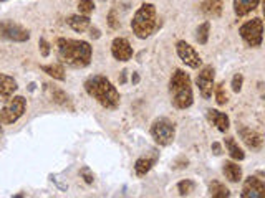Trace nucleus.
Segmentation results:
<instances>
[{"label":"nucleus","mask_w":265,"mask_h":198,"mask_svg":"<svg viewBox=\"0 0 265 198\" xmlns=\"http://www.w3.org/2000/svg\"><path fill=\"white\" fill-rule=\"evenodd\" d=\"M57 50L60 61L71 68H76V70L86 68L91 63V56H93V48L85 40L60 36L57 40Z\"/></svg>","instance_id":"nucleus-1"},{"label":"nucleus","mask_w":265,"mask_h":198,"mask_svg":"<svg viewBox=\"0 0 265 198\" xmlns=\"http://www.w3.org/2000/svg\"><path fill=\"white\" fill-rule=\"evenodd\" d=\"M86 94L93 98L99 106L104 109H116L121 103V96H119L118 90L113 86V83L103 75H93L86 79L85 84Z\"/></svg>","instance_id":"nucleus-2"},{"label":"nucleus","mask_w":265,"mask_h":198,"mask_svg":"<svg viewBox=\"0 0 265 198\" xmlns=\"http://www.w3.org/2000/svg\"><path fill=\"white\" fill-rule=\"evenodd\" d=\"M171 103L176 109H189L194 103V92H192L191 78L184 70L178 68L172 73L169 79Z\"/></svg>","instance_id":"nucleus-3"},{"label":"nucleus","mask_w":265,"mask_h":198,"mask_svg":"<svg viewBox=\"0 0 265 198\" xmlns=\"http://www.w3.org/2000/svg\"><path fill=\"white\" fill-rule=\"evenodd\" d=\"M132 33L139 40H146L158 30V12L152 3H143L136 10L134 17L131 20Z\"/></svg>","instance_id":"nucleus-4"},{"label":"nucleus","mask_w":265,"mask_h":198,"mask_svg":"<svg viewBox=\"0 0 265 198\" xmlns=\"http://www.w3.org/2000/svg\"><path fill=\"white\" fill-rule=\"evenodd\" d=\"M151 137L158 145L167 147L174 142L176 137V124L167 117H159L151 124Z\"/></svg>","instance_id":"nucleus-5"},{"label":"nucleus","mask_w":265,"mask_h":198,"mask_svg":"<svg viewBox=\"0 0 265 198\" xmlns=\"http://www.w3.org/2000/svg\"><path fill=\"white\" fill-rule=\"evenodd\" d=\"M27 109V99L23 96H10L7 104L0 109V124H14L23 116Z\"/></svg>","instance_id":"nucleus-6"},{"label":"nucleus","mask_w":265,"mask_h":198,"mask_svg":"<svg viewBox=\"0 0 265 198\" xmlns=\"http://www.w3.org/2000/svg\"><path fill=\"white\" fill-rule=\"evenodd\" d=\"M242 40L250 48H259L264 42V22L262 18H252L239 28Z\"/></svg>","instance_id":"nucleus-7"},{"label":"nucleus","mask_w":265,"mask_h":198,"mask_svg":"<svg viewBox=\"0 0 265 198\" xmlns=\"http://www.w3.org/2000/svg\"><path fill=\"white\" fill-rule=\"evenodd\" d=\"M0 40H9V42H29L30 31L27 28L15 22H2L0 23Z\"/></svg>","instance_id":"nucleus-8"},{"label":"nucleus","mask_w":265,"mask_h":198,"mask_svg":"<svg viewBox=\"0 0 265 198\" xmlns=\"http://www.w3.org/2000/svg\"><path fill=\"white\" fill-rule=\"evenodd\" d=\"M214 78H215V70L211 64L202 66V70L198 73V78H196V84H198L200 96L204 99H211L212 92H214Z\"/></svg>","instance_id":"nucleus-9"},{"label":"nucleus","mask_w":265,"mask_h":198,"mask_svg":"<svg viewBox=\"0 0 265 198\" xmlns=\"http://www.w3.org/2000/svg\"><path fill=\"white\" fill-rule=\"evenodd\" d=\"M176 53H178L181 61L186 64V66L192 68V70H198V68L202 66V58H200L198 51L194 50V46H191L189 43H186L184 40H179V42L176 43Z\"/></svg>","instance_id":"nucleus-10"},{"label":"nucleus","mask_w":265,"mask_h":198,"mask_svg":"<svg viewBox=\"0 0 265 198\" xmlns=\"http://www.w3.org/2000/svg\"><path fill=\"white\" fill-rule=\"evenodd\" d=\"M242 198H265V183L262 179L255 175H250L244 180L242 192H240Z\"/></svg>","instance_id":"nucleus-11"},{"label":"nucleus","mask_w":265,"mask_h":198,"mask_svg":"<svg viewBox=\"0 0 265 198\" xmlns=\"http://www.w3.org/2000/svg\"><path fill=\"white\" fill-rule=\"evenodd\" d=\"M237 134H239V137L242 139V142L246 144L247 149H250V151H254V152H259L260 149H262L264 139L259 132L254 131V129H248L246 126H239L237 127Z\"/></svg>","instance_id":"nucleus-12"},{"label":"nucleus","mask_w":265,"mask_h":198,"mask_svg":"<svg viewBox=\"0 0 265 198\" xmlns=\"http://www.w3.org/2000/svg\"><path fill=\"white\" fill-rule=\"evenodd\" d=\"M132 53H134L132 46L126 38L118 36V38L113 40V43H111V55H113L115 60H118V61H130L132 58Z\"/></svg>","instance_id":"nucleus-13"},{"label":"nucleus","mask_w":265,"mask_h":198,"mask_svg":"<svg viewBox=\"0 0 265 198\" xmlns=\"http://www.w3.org/2000/svg\"><path fill=\"white\" fill-rule=\"evenodd\" d=\"M43 92H45L47 99H50L53 104H58V106H70V96H68L62 88L50 83H45L43 84Z\"/></svg>","instance_id":"nucleus-14"},{"label":"nucleus","mask_w":265,"mask_h":198,"mask_svg":"<svg viewBox=\"0 0 265 198\" xmlns=\"http://www.w3.org/2000/svg\"><path fill=\"white\" fill-rule=\"evenodd\" d=\"M207 119L217 127V131L220 132H227L229 127H231V121H229V116L226 112H220L217 109H209L207 111Z\"/></svg>","instance_id":"nucleus-15"},{"label":"nucleus","mask_w":265,"mask_h":198,"mask_svg":"<svg viewBox=\"0 0 265 198\" xmlns=\"http://www.w3.org/2000/svg\"><path fill=\"white\" fill-rule=\"evenodd\" d=\"M199 7H200V12H202L206 17L217 18L220 17V14H222L224 3L222 0H204V2H200Z\"/></svg>","instance_id":"nucleus-16"},{"label":"nucleus","mask_w":265,"mask_h":198,"mask_svg":"<svg viewBox=\"0 0 265 198\" xmlns=\"http://www.w3.org/2000/svg\"><path fill=\"white\" fill-rule=\"evenodd\" d=\"M262 0H234V14L237 17H246L254 12Z\"/></svg>","instance_id":"nucleus-17"},{"label":"nucleus","mask_w":265,"mask_h":198,"mask_svg":"<svg viewBox=\"0 0 265 198\" xmlns=\"http://www.w3.org/2000/svg\"><path fill=\"white\" fill-rule=\"evenodd\" d=\"M222 172L226 175V179L232 183H237V182L242 180V168H240L239 164L232 162V160H226L222 164Z\"/></svg>","instance_id":"nucleus-18"},{"label":"nucleus","mask_w":265,"mask_h":198,"mask_svg":"<svg viewBox=\"0 0 265 198\" xmlns=\"http://www.w3.org/2000/svg\"><path fill=\"white\" fill-rule=\"evenodd\" d=\"M68 25L71 27V30L76 31V33H83V31H86L88 28L91 25V20L88 15H71L70 18H68Z\"/></svg>","instance_id":"nucleus-19"},{"label":"nucleus","mask_w":265,"mask_h":198,"mask_svg":"<svg viewBox=\"0 0 265 198\" xmlns=\"http://www.w3.org/2000/svg\"><path fill=\"white\" fill-rule=\"evenodd\" d=\"M17 88H18L17 81H15L12 76L2 75V73H0V96H2V98H10V96H14Z\"/></svg>","instance_id":"nucleus-20"},{"label":"nucleus","mask_w":265,"mask_h":198,"mask_svg":"<svg viewBox=\"0 0 265 198\" xmlns=\"http://www.w3.org/2000/svg\"><path fill=\"white\" fill-rule=\"evenodd\" d=\"M224 144H226V149L229 152V155L232 157L234 160H237V162H240V160L246 159V152L242 151V149L239 147V144L235 142L234 137H226V140H224Z\"/></svg>","instance_id":"nucleus-21"},{"label":"nucleus","mask_w":265,"mask_h":198,"mask_svg":"<svg viewBox=\"0 0 265 198\" xmlns=\"http://www.w3.org/2000/svg\"><path fill=\"white\" fill-rule=\"evenodd\" d=\"M40 70L43 73H47L50 78L57 79V81H65V68L63 64L60 63H55V64H42Z\"/></svg>","instance_id":"nucleus-22"},{"label":"nucleus","mask_w":265,"mask_h":198,"mask_svg":"<svg viewBox=\"0 0 265 198\" xmlns=\"http://www.w3.org/2000/svg\"><path fill=\"white\" fill-rule=\"evenodd\" d=\"M156 164V157L154 159H149V157H141V159L136 160L134 164V172L138 177H144L148 172L152 168V165Z\"/></svg>","instance_id":"nucleus-23"},{"label":"nucleus","mask_w":265,"mask_h":198,"mask_svg":"<svg viewBox=\"0 0 265 198\" xmlns=\"http://www.w3.org/2000/svg\"><path fill=\"white\" fill-rule=\"evenodd\" d=\"M209 195L212 198H229L231 197V190H229L222 182L214 180L209 185Z\"/></svg>","instance_id":"nucleus-24"},{"label":"nucleus","mask_w":265,"mask_h":198,"mask_svg":"<svg viewBox=\"0 0 265 198\" xmlns=\"http://www.w3.org/2000/svg\"><path fill=\"white\" fill-rule=\"evenodd\" d=\"M209 33H211V23L209 22L200 23L198 31H196V42H198L199 45H206L209 40Z\"/></svg>","instance_id":"nucleus-25"},{"label":"nucleus","mask_w":265,"mask_h":198,"mask_svg":"<svg viewBox=\"0 0 265 198\" xmlns=\"http://www.w3.org/2000/svg\"><path fill=\"white\" fill-rule=\"evenodd\" d=\"M214 96H215V103L219 106H226L229 103V98H227V92H226V88H224V83H219L217 86H214Z\"/></svg>","instance_id":"nucleus-26"},{"label":"nucleus","mask_w":265,"mask_h":198,"mask_svg":"<svg viewBox=\"0 0 265 198\" xmlns=\"http://www.w3.org/2000/svg\"><path fill=\"white\" fill-rule=\"evenodd\" d=\"M194 188H196V183L192 180H181L179 183H178V192H179V195L181 197H187V195H191L192 192H194Z\"/></svg>","instance_id":"nucleus-27"},{"label":"nucleus","mask_w":265,"mask_h":198,"mask_svg":"<svg viewBox=\"0 0 265 198\" xmlns=\"http://www.w3.org/2000/svg\"><path fill=\"white\" fill-rule=\"evenodd\" d=\"M78 10H80V14H82V15L93 14V10H95L93 0H80V2H78Z\"/></svg>","instance_id":"nucleus-28"},{"label":"nucleus","mask_w":265,"mask_h":198,"mask_svg":"<svg viewBox=\"0 0 265 198\" xmlns=\"http://www.w3.org/2000/svg\"><path fill=\"white\" fill-rule=\"evenodd\" d=\"M106 20H108V25H110L111 30H119V27H121V22H119V17H118V14H116L115 9L110 10V14H108Z\"/></svg>","instance_id":"nucleus-29"},{"label":"nucleus","mask_w":265,"mask_h":198,"mask_svg":"<svg viewBox=\"0 0 265 198\" xmlns=\"http://www.w3.org/2000/svg\"><path fill=\"white\" fill-rule=\"evenodd\" d=\"M80 177H82V179L85 180V183H88V185H91L95 182V175H93V172H91L90 167L80 168Z\"/></svg>","instance_id":"nucleus-30"},{"label":"nucleus","mask_w":265,"mask_h":198,"mask_svg":"<svg viewBox=\"0 0 265 198\" xmlns=\"http://www.w3.org/2000/svg\"><path fill=\"white\" fill-rule=\"evenodd\" d=\"M242 84H244V76L240 73H237L234 78H232V91L240 92L242 91Z\"/></svg>","instance_id":"nucleus-31"},{"label":"nucleus","mask_w":265,"mask_h":198,"mask_svg":"<svg viewBox=\"0 0 265 198\" xmlns=\"http://www.w3.org/2000/svg\"><path fill=\"white\" fill-rule=\"evenodd\" d=\"M38 46H40V53H42L43 58H48V56H50V43H48L45 38H40Z\"/></svg>","instance_id":"nucleus-32"},{"label":"nucleus","mask_w":265,"mask_h":198,"mask_svg":"<svg viewBox=\"0 0 265 198\" xmlns=\"http://www.w3.org/2000/svg\"><path fill=\"white\" fill-rule=\"evenodd\" d=\"M88 30H90V36H91V38H99V36H101V33H99V30H98V28H96V27H91L90 25V28H88Z\"/></svg>","instance_id":"nucleus-33"},{"label":"nucleus","mask_w":265,"mask_h":198,"mask_svg":"<svg viewBox=\"0 0 265 198\" xmlns=\"http://www.w3.org/2000/svg\"><path fill=\"white\" fill-rule=\"evenodd\" d=\"M212 152H214V155H220V153H222V147H220L219 142L212 144Z\"/></svg>","instance_id":"nucleus-34"},{"label":"nucleus","mask_w":265,"mask_h":198,"mask_svg":"<svg viewBox=\"0 0 265 198\" xmlns=\"http://www.w3.org/2000/svg\"><path fill=\"white\" fill-rule=\"evenodd\" d=\"M126 75H128V71H126V70H123V71H121V75H119V84H124V83H126Z\"/></svg>","instance_id":"nucleus-35"},{"label":"nucleus","mask_w":265,"mask_h":198,"mask_svg":"<svg viewBox=\"0 0 265 198\" xmlns=\"http://www.w3.org/2000/svg\"><path fill=\"white\" fill-rule=\"evenodd\" d=\"M131 83H132V84H138V83H139V75H138V73H132Z\"/></svg>","instance_id":"nucleus-36"},{"label":"nucleus","mask_w":265,"mask_h":198,"mask_svg":"<svg viewBox=\"0 0 265 198\" xmlns=\"http://www.w3.org/2000/svg\"><path fill=\"white\" fill-rule=\"evenodd\" d=\"M0 136H2V126H0Z\"/></svg>","instance_id":"nucleus-37"},{"label":"nucleus","mask_w":265,"mask_h":198,"mask_svg":"<svg viewBox=\"0 0 265 198\" xmlns=\"http://www.w3.org/2000/svg\"><path fill=\"white\" fill-rule=\"evenodd\" d=\"M0 2H5V0H0Z\"/></svg>","instance_id":"nucleus-38"}]
</instances>
